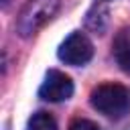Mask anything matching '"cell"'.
<instances>
[{"mask_svg": "<svg viewBox=\"0 0 130 130\" xmlns=\"http://www.w3.org/2000/svg\"><path fill=\"white\" fill-rule=\"evenodd\" d=\"M26 130H57V124H55V120H53L51 114H47V112H37V114H32V118L28 120Z\"/></svg>", "mask_w": 130, "mask_h": 130, "instance_id": "6", "label": "cell"}, {"mask_svg": "<svg viewBox=\"0 0 130 130\" xmlns=\"http://www.w3.org/2000/svg\"><path fill=\"white\" fill-rule=\"evenodd\" d=\"M63 0H28L16 16V32L20 37H32L39 32L61 8Z\"/></svg>", "mask_w": 130, "mask_h": 130, "instance_id": "1", "label": "cell"}, {"mask_svg": "<svg viewBox=\"0 0 130 130\" xmlns=\"http://www.w3.org/2000/svg\"><path fill=\"white\" fill-rule=\"evenodd\" d=\"M69 130H100V128H98V124L79 118V120H73V124L69 126Z\"/></svg>", "mask_w": 130, "mask_h": 130, "instance_id": "7", "label": "cell"}, {"mask_svg": "<svg viewBox=\"0 0 130 130\" xmlns=\"http://www.w3.org/2000/svg\"><path fill=\"white\" fill-rule=\"evenodd\" d=\"M91 106L108 116V118H122L130 112V93L120 83H102L89 95Z\"/></svg>", "mask_w": 130, "mask_h": 130, "instance_id": "2", "label": "cell"}, {"mask_svg": "<svg viewBox=\"0 0 130 130\" xmlns=\"http://www.w3.org/2000/svg\"><path fill=\"white\" fill-rule=\"evenodd\" d=\"M112 53L122 71L130 73V28H120L112 43Z\"/></svg>", "mask_w": 130, "mask_h": 130, "instance_id": "5", "label": "cell"}, {"mask_svg": "<svg viewBox=\"0 0 130 130\" xmlns=\"http://www.w3.org/2000/svg\"><path fill=\"white\" fill-rule=\"evenodd\" d=\"M71 93H73V81L57 69H51L45 75V81L39 89V95L47 102H63L69 100Z\"/></svg>", "mask_w": 130, "mask_h": 130, "instance_id": "4", "label": "cell"}, {"mask_svg": "<svg viewBox=\"0 0 130 130\" xmlns=\"http://www.w3.org/2000/svg\"><path fill=\"white\" fill-rule=\"evenodd\" d=\"M91 55H93V47L89 39L81 32H71L59 47V59L65 61L67 65H83L91 59Z\"/></svg>", "mask_w": 130, "mask_h": 130, "instance_id": "3", "label": "cell"}]
</instances>
